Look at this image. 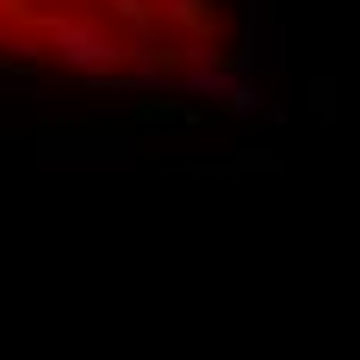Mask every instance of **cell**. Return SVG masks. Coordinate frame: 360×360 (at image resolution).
Returning <instances> with one entry per match:
<instances>
[{"label": "cell", "instance_id": "cell-2", "mask_svg": "<svg viewBox=\"0 0 360 360\" xmlns=\"http://www.w3.org/2000/svg\"><path fill=\"white\" fill-rule=\"evenodd\" d=\"M162 94H205L217 100L224 112H236V118H255V112H274V100L261 94V81L255 75H236V69H193V75H174V81H155Z\"/></svg>", "mask_w": 360, "mask_h": 360}, {"label": "cell", "instance_id": "cell-1", "mask_svg": "<svg viewBox=\"0 0 360 360\" xmlns=\"http://www.w3.org/2000/svg\"><path fill=\"white\" fill-rule=\"evenodd\" d=\"M131 131H81V124H63V131H44V149L37 162L44 168H131Z\"/></svg>", "mask_w": 360, "mask_h": 360}, {"label": "cell", "instance_id": "cell-3", "mask_svg": "<svg viewBox=\"0 0 360 360\" xmlns=\"http://www.w3.org/2000/svg\"><path fill=\"white\" fill-rule=\"evenodd\" d=\"M56 56L63 63H81V69H100V63H118L124 50L106 32H94V25H56Z\"/></svg>", "mask_w": 360, "mask_h": 360}]
</instances>
